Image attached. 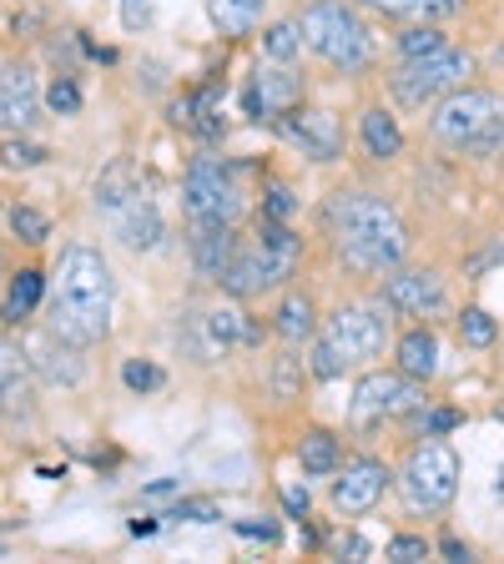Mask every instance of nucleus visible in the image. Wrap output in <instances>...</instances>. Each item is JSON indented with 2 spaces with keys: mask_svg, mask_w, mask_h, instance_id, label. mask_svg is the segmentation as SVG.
Masks as SVG:
<instances>
[{
  "mask_svg": "<svg viewBox=\"0 0 504 564\" xmlns=\"http://www.w3.org/2000/svg\"><path fill=\"white\" fill-rule=\"evenodd\" d=\"M318 227L333 247V262L353 278H388L394 268H404L409 258V223L404 212L368 187H339L323 197L318 207Z\"/></svg>",
  "mask_w": 504,
  "mask_h": 564,
  "instance_id": "1",
  "label": "nucleus"
},
{
  "mask_svg": "<svg viewBox=\"0 0 504 564\" xmlns=\"http://www.w3.org/2000/svg\"><path fill=\"white\" fill-rule=\"evenodd\" d=\"M131 534H137V540H147V534H157V519H131Z\"/></svg>",
  "mask_w": 504,
  "mask_h": 564,
  "instance_id": "48",
  "label": "nucleus"
},
{
  "mask_svg": "<svg viewBox=\"0 0 504 564\" xmlns=\"http://www.w3.org/2000/svg\"><path fill=\"white\" fill-rule=\"evenodd\" d=\"M388 489H394V469H388L384 458L358 454V458H343L339 464V479H333V489H329V505H333V514L358 519V514H368Z\"/></svg>",
  "mask_w": 504,
  "mask_h": 564,
  "instance_id": "16",
  "label": "nucleus"
},
{
  "mask_svg": "<svg viewBox=\"0 0 504 564\" xmlns=\"http://www.w3.org/2000/svg\"><path fill=\"white\" fill-rule=\"evenodd\" d=\"M394 489L404 494V509L409 514L435 519L454 505L459 494V454L454 444H444L439 434H423L419 444L404 454L399 474H394Z\"/></svg>",
  "mask_w": 504,
  "mask_h": 564,
  "instance_id": "8",
  "label": "nucleus"
},
{
  "mask_svg": "<svg viewBox=\"0 0 504 564\" xmlns=\"http://www.w3.org/2000/svg\"><path fill=\"white\" fill-rule=\"evenodd\" d=\"M6 223H11L15 242H25V247H41L51 237V217L41 207H25V202H15V207L6 212Z\"/></svg>",
  "mask_w": 504,
  "mask_h": 564,
  "instance_id": "32",
  "label": "nucleus"
},
{
  "mask_svg": "<svg viewBox=\"0 0 504 564\" xmlns=\"http://www.w3.org/2000/svg\"><path fill=\"white\" fill-rule=\"evenodd\" d=\"M444 46H449V35L439 31V21H414L394 35L399 61H423V56H435V51H444Z\"/></svg>",
  "mask_w": 504,
  "mask_h": 564,
  "instance_id": "29",
  "label": "nucleus"
},
{
  "mask_svg": "<svg viewBox=\"0 0 504 564\" xmlns=\"http://www.w3.org/2000/svg\"><path fill=\"white\" fill-rule=\"evenodd\" d=\"M358 11L384 15V21H423L429 15V0H353Z\"/></svg>",
  "mask_w": 504,
  "mask_h": 564,
  "instance_id": "36",
  "label": "nucleus"
},
{
  "mask_svg": "<svg viewBox=\"0 0 504 564\" xmlns=\"http://www.w3.org/2000/svg\"><path fill=\"white\" fill-rule=\"evenodd\" d=\"M303 237L293 232V223H272V217H258V232L243 237L233 252V262H227L223 272V288L227 297H237V303H253V297H268L278 293V288H288V282L298 278V268H303Z\"/></svg>",
  "mask_w": 504,
  "mask_h": 564,
  "instance_id": "3",
  "label": "nucleus"
},
{
  "mask_svg": "<svg viewBox=\"0 0 504 564\" xmlns=\"http://www.w3.org/2000/svg\"><path fill=\"white\" fill-rule=\"evenodd\" d=\"M92 207L117 247H127V252H157L162 247L167 223H162V212H157L152 192H147V182L137 176V166H127V162L106 166L92 187Z\"/></svg>",
  "mask_w": 504,
  "mask_h": 564,
  "instance_id": "4",
  "label": "nucleus"
},
{
  "mask_svg": "<svg viewBox=\"0 0 504 564\" xmlns=\"http://www.w3.org/2000/svg\"><path fill=\"white\" fill-rule=\"evenodd\" d=\"M35 383L41 378L31 373V358H25L21 338L11 328L0 333V423L6 429H35L41 419V399H35Z\"/></svg>",
  "mask_w": 504,
  "mask_h": 564,
  "instance_id": "14",
  "label": "nucleus"
},
{
  "mask_svg": "<svg viewBox=\"0 0 504 564\" xmlns=\"http://www.w3.org/2000/svg\"><path fill=\"white\" fill-rule=\"evenodd\" d=\"M308 358L293 348V343H282L278 358H268V368H262V388H268V399H278L282 409L288 403H298L308 393Z\"/></svg>",
  "mask_w": 504,
  "mask_h": 564,
  "instance_id": "23",
  "label": "nucleus"
},
{
  "mask_svg": "<svg viewBox=\"0 0 504 564\" xmlns=\"http://www.w3.org/2000/svg\"><path fill=\"white\" fill-rule=\"evenodd\" d=\"M46 156H51L46 147H35V141H25V137H6V141H0V162L11 166V172H35Z\"/></svg>",
  "mask_w": 504,
  "mask_h": 564,
  "instance_id": "35",
  "label": "nucleus"
},
{
  "mask_svg": "<svg viewBox=\"0 0 504 564\" xmlns=\"http://www.w3.org/2000/svg\"><path fill=\"white\" fill-rule=\"evenodd\" d=\"M192 131L202 141H223L227 137V117H223V86L207 82L202 91H192Z\"/></svg>",
  "mask_w": 504,
  "mask_h": 564,
  "instance_id": "28",
  "label": "nucleus"
},
{
  "mask_svg": "<svg viewBox=\"0 0 504 564\" xmlns=\"http://www.w3.org/2000/svg\"><path fill=\"white\" fill-rule=\"evenodd\" d=\"M454 328H459V343H464V348H474V352H484V348H494V343H500V323H494L484 307H464Z\"/></svg>",
  "mask_w": 504,
  "mask_h": 564,
  "instance_id": "31",
  "label": "nucleus"
},
{
  "mask_svg": "<svg viewBox=\"0 0 504 564\" xmlns=\"http://www.w3.org/2000/svg\"><path fill=\"white\" fill-rule=\"evenodd\" d=\"M262 338H268V328L227 293H223V303L187 307L182 323H176V348H182V358H192V364H202V368L233 358L237 348L258 352Z\"/></svg>",
  "mask_w": 504,
  "mask_h": 564,
  "instance_id": "7",
  "label": "nucleus"
},
{
  "mask_svg": "<svg viewBox=\"0 0 504 564\" xmlns=\"http://www.w3.org/2000/svg\"><path fill=\"white\" fill-rule=\"evenodd\" d=\"M308 96V82L298 76L288 61H258V70H253V82H247V117L258 121V127H272V121L282 117V111H293V106H303Z\"/></svg>",
  "mask_w": 504,
  "mask_h": 564,
  "instance_id": "18",
  "label": "nucleus"
},
{
  "mask_svg": "<svg viewBox=\"0 0 504 564\" xmlns=\"http://www.w3.org/2000/svg\"><path fill=\"white\" fill-rule=\"evenodd\" d=\"M121 383H127V393H157V388H167V373L152 358H127L121 364Z\"/></svg>",
  "mask_w": 504,
  "mask_h": 564,
  "instance_id": "34",
  "label": "nucleus"
},
{
  "mask_svg": "<svg viewBox=\"0 0 504 564\" xmlns=\"http://www.w3.org/2000/svg\"><path fill=\"white\" fill-rule=\"evenodd\" d=\"M262 11H268V0H207L212 31L227 35V41H243V35L258 31Z\"/></svg>",
  "mask_w": 504,
  "mask_h": 564,
  "instance_id": "27",
  "label": "nucleus"
},
{
  "mask_svg": "<svg viewBox=\"0 0 504 564\" xmlns=\"http://www.w3.org/2000/svg\"><path fill=\"white\" fill-rule=\"evenodd\" d=\"M147 21H152L147 0H121V25H127V31H141Z\"/></svg>",
  "mask_w": 504,
  "mask_h": 564,
  "instance_id": "43",
  "label": "nucleus"
},
{
  "mask_svg": "<svg viewBox=\"0 0 504 564\" xmlns=\"http://www.w3.org/2000/svg\"><path fill=\"white\" fill-rule=\"evenodd\" d=\"M41 106H46V91L31 66H0V131L6 137H31Z\"/></svg>",
  "mask_w": 504,
  "mask_h": 564,
  "instance_id": "19",
  "label": "nucleus"
},
{
  "mask_svg": "<svg viewBox=\"0 0 504 564\" xmlns=\"http://www.w3.org/2000/svg\"><path fill=\"white\" fill-rule=\"evenodd\" d=\"M258 217H272V223H293L298 217V197L288 182H278V176H268L262 182V212Z\"/></svg>",
  "mask_w": 504,
  "mask_h": 564,
  "instance_id": "33",
  "label": "nucleus"
},
{
  "mask_svg": "<svg viewBox=\"0 0 504 564\" xmlns=\"http://www.w3.org/2000/svg\"><path fill=\"white\" fill-rule=\"evenodd\" d=\"M480 70V61L470 56L464 46H444L435 51V56L423 61H399L394 66V76H388V91H394V101L409 106V111H423V106H435L439 96L459 91V86H470V76Z\"/></svg>",
  "mask_w": 504,
  "mask_h": 564,
  "instance_id": "10",
  "label": "nucleus"
},
{
  "mask_svg": "<svg viewBox=\"0 0 504 564\" xmlns=\"http://www.w3.org/2000/svg\"><path fill=\"white\" fill-rule=\"evenodd\" d=\"M358 141H364L368 162H399L404 156V131H399V121H394L388 106H364V117H358Z\"/></svg>",
  "mask_w": 504,
  "mask_h": 564,
  "instance_id": "25",
  "label": "nucleus"
},
{
  "mask_svg": "<svg viewBox=\"0 0 504 564\" xmlns=\"http://www.w3.org/2000/svg\"><path fill=\"white\" fill-rule=\"evenodd\" d=\"M167 111H172V127L192 131V96H176V101L167 106Z\"/></svg>",
  "mask_w": 504,
  "mask_h": 564,
  "instance_id": "45",
  "label": "nucleus"
},
{
  "mask_svg": "<svg viewBox=\"0 0 504 564\" xmlns=\"http://www.w3.org/2000/svg\"><path fill=\"white\" fill-rule=\"evenodd\" d=\"M409 419L419 423V434H439V438H444V434H454L459 423H464V413H459V409H429V403H419Z\"/></svg>",
  "mask_w": 504,
  "mask_h": 564,
  "instance_id": "40",
  "label": "nucleus"
},
{
  "mask_svg": "<svg viewBox=\"0 0 504 564\" xmlns=\"http://www.w3.org/2000/svg\"><path fill=\"white\" fill-rule=\"evenodd\" d=\"M0 560H6V540H0Z\"/></svg>",
  "mask_w": 504,
  "mask_h": 564,
  "instance_id": "51",
  "label": "nucleus"
},
{
  "mask_svg": "<svg viewBox=\"0 0 504 564\" xmlns=\"http://www.w3.org/2000/svg\"><path fill=\"white\" fill-rule=\"evenodd\" d=\"M46 307V272L41 268H21L11 272V282H6V293H0V328L21 333L25 323H31L35 313Z\"/></svg>",
  "mask_w": 504,
  "mask_h": 564,
  "instance_id": "21",
  "label": "nucleus"
},
{
  "mask_svg": "<svg viewBox=\"0 0 504 564\" xmlns=\"http://www.w3.org/2000/svg\"><path fill=\"white\" fill-rule=\"evenodd\" d=\"M233 529L243 534V540H262V544H278V534H282L272 519H237Z\"/></svg>",
  "mask_w": 504,
  "mask_h": 564,
  "instance_id": "42",
  "label": "nucleus"
},
{
  "mask_svg": "<svg viewBox=\"0 0 504 564\" xmlns=\"http://www.w3.org/2000/svg\"><path fill=\"white\" fill-rule=\"evenodd\" d=\"M429 137L459 156H494L504 147V96L459 86L429 106Z\"/></svg>",
  "mask_w": 504,
  "mask_h": 564,
  "instance_id": "6",
  "label": "nucleus"
},
{
  "mask_svg": "<svg viewBox=\"0 0 504 564\" xmlns=\"http://www.w3.org/2000/svg\"><path fill=\"white\" fill-rule=\"evenodd\" d=\"M494 494H500V499H504V464H500V479H494Z\"/></svg>",
  "mask_w": 504,
  "mask_h": 564,
  "instance_id": "49",
  "label": "nucleus"
},
{
  "mask_svg": "<svg viewBox=\"0 0 504 564\" xmlns=\"http://www.w3.org/2000/svg\"><path fill=\"white\" fill-rule=\"evenodd\" d=\"M384 554H388V560H399V564H414V560H429V554H435V544L423 540V534H394Z\"/></svg>",
  "mask_w": 504,
  "mask_h": 564,
  "instance_id": "41",
  "label": "nucleus"
},
{
  "mask_svg": "<svg viewBox=\"0 0 504 564\" xmlns=\"http://www.w3.org/2000/svg\"><path fill=\"white\" fill-rule=\"evenodd\" d=\"M162 494H176V479H157L141 489V499H162Z\"/></svg>",
  "mask_w": 504,
  "mask_h": 564,
  "instance_id": "47",
  "label": "nucleus"
},
{
  "mask_svg": "<svg viewBox=\"0 0 504 564\" xmlns=\"http://www.w3.org/2000/svg\"><path fill=\"white\" fill-rule=\"evenodd\" d=\"M237 242H243V232H237V223H187V252H192V272H197L202 282H223L227 262H233Z\"/></svg>",
  "mask_w": 504,
  "mask_h": 564,
  "instance_id": "20",
  "label": "nucleus"
},
{
  "mask_svg": "<svg viewBox=\"0 0 504 564\" xmlns=\"http://www.w3.org/2000/svg\"><path fill=\"white\" fill-rule=\"evenodd\" d=\"M318 338L329 343L348 368H368L394 348V307L378 303V297L374 303H368V297H358V303H339L329 317H323Z\"/></svg>",
  "mask_w": 504,
  "mask_h": 564,
  "instance_id": "9",
  "label": "nucleus"
},
{
  "mask_svg": "<svg viewBox=\"0 0 504 564\" xmlns=\"http://www.w3.org/2000/svg\"><path fill=\"white\" fill-rule=\"evenodd\" d=\"M494 423H504V403H494Z\"/></svg>",
  "mask_w": 504,
  "mask_h": 564,
  "instance_id": "50",
  "label": "nucleus"
},
{
  "mask_svg": "<svg viewBox=\"0 0 504 564\" xmlns=\"http://www.w3.org/2000/svg\"><path fill=\"white\" fill-rule=\"evenodd\" d=\"M394 368L419 378V383H429V378L439 373V333L429 328V323H419V328H409L404 338H394Z\"/></svg>",
  "mask_w": 504,
  "mask_h": 564,
  "instance_id": "24",
  "label": "nucleus"
},
{
  "mask_svg": "<svg viewBox=\"0 0 504 564\" xmlns=\"http://www.w3.org/2000/svg\"><path fill=\"white\" fill-rule=\"evenodd\" d=\"M419 403H429V393H423L419 378L399 373V368H374V373H364L358 388H353L348 423L358 429V434H374V429H384V423L409 419Z\"/></svg>",
  "mask_w": 504,
  "mask_h": 564,
  "instance_id": "12",
  "label": "nucleus"
},
{
  "mask_svg": "<svg viewBox=\"0 0 504 564\" xmlns=\"http://www.w3.org/2000/svg\"><path fill=\"white\" fill-rule=\"evenodd\" d=\"M378 303L394 307V317H439L449 307V282L439 268H394L378 288Z\"/></svg>",
  "mask_w": 504,
  "mask_h": 564,
  "instance_id": "17",
  "label": "nucleus"
},
{
  "mask_svg": "<svg viewBox=\"0 0 504 564\" xmlns=\"http://www.w3.org/2000/svg\"><path fill=\"white\" fill-rule=\"evenodd\" d=\"M303 31H298V21H272L268 31H262V56L268 61H288V66H298L303 61Z\"/></svg>",
  "mask_w": 504,
  "mask_h": 564,
  "instance_id": "30",
  "label": "nucleus"
},
{
  "mask_svg": "<svg viewBox=\"0 0 504 564\" xmlns=\"http://www.w3.org/2000/svg\"><path fill=\"white\" fill-rule=\"evenodd\" d=\"M439 554H449V560H459V564L474 560V550L464 540H454V534H444V540H439Z\"/></svg>",
  "mask_w": 504,
  "mask_h": 564,
  "instance_id": "46",
  "label": "nucleus"
},
{
  "mask_svg": "<svg viewBox=\"0 0 504 564\" xmlns=\"http://www.w3.org/2000/svg\"><path fill=\"white\" fill-rule=\"evenodd\" d=\"M162 519H167V524H217V519H223V509L212 505V499H176Z\"/></svg>",
  "mask_w": 504,
  "mask_h": 564,
  "instance_id": "38",
  "label": "nucleus"
},
{
  "mask_svg": "<svg viewBox=\"0 0 504 564\" xmlns=\"http://www.w3.org/2000/svg\"><path fill=\"white\" fill-rule=\"evenodd\" d=\"M46 328L56 338L76 343V348H101L111 338V313H117V278L106 262L101 247L92 242H71L61 252L56 272H51V293H46Z\"/></svg>",
  "mask_w": 504,
  "mask_h": 564,
  "instance_id": "2",
  "label": "nucleus"
},
{
  "mask_svg": "<svg viewBox=\"0 0 504 564\" xmlns=\"http://www.w3.org/2000/svg\"><path fill=\"white\" fill-rule=\"evenodd\" d=\"M272 131H278L293 152H303L313 166L343 162V147H348L343 117L329 111V106H293V111H282V117L272 121Z\"/></svg>",
  "mask_w": 504,
  "mask_h": 564,
  "instance_id": "13",
  "label": "nucleus"
},
{
  "mask_svg": "<svg viewBox=\"0 0 504 564\" xmlns=\"http://www.w3.org/2000/svg\"><path fill=\"white\" fill-rule=\"evenodd\" d=\"M333 550H339V554H348V560H368V554H374V550H368V540H364V534H343V540L333 544Z\"/></svg>",
  "mask_w": 504,
  "mask_h": 564,
  "instance_id": "44",
  "label": "nucleus"
},
{
  "mask_svg": "<svg viewBox=\"0 0 504 564\" xmlns=\"http://www.w3.org/2000/svg\"><path fill=\"white\" fill-rule=\"evenodd\" d=\"M293 454H298V469H303L308 479H333L343 464V438L333 434V429H303Z\"/></svg>",
  "mask_w": 504,
  "mask_h": 564,
  "instance_id": "26",
  "label": "nucleus"
},
{
  "mask_svg": "<svg viewBox=\"0 0 504 564\" xmlns=\"http://www.w3.org/2000/svg\"><path fill=\"white\" fill-rule=\"evenodd\" d=\"M318 328H323V317H318V297L308 293V288H288L282 303H278V313H272V333H278L282 343L303 348V343L318 338Z\"/></svg>",
  "mask_w": 504,
  "mask_h": 564,
  "instance_id": "22",
  "label": "nucleus"
},
{
  "mask_svg": "<svg viewBox=\"0 0 504 564\" xmlns=\"http://www.w3.org/2000/svg\"><path fill=\"white\" fill-rule=\"evenodd\" d=\"M82 106H86V96L71 76H56V82L46 86V111H56V117H82Z\"/></svg>",
  "mask_w": 504,
  "mask_h": 564,
  "instance_id": "37",
  "label": "nucleus"
},
{
  "mask_svg": "<svg viewBox=\"0 0 504 564\" xmlns=\"http://www.w3.org/2000/svg\"><path fill=\"white\" fill-rule=\"evenodd\" d=\"M308 373H313L318 383H329V378H343V373H348V364H343V358H339V352H333L323 338H313V343H308Z\"/></svg>",
  "mask_w": 504,
  "mask_h": 564,
  "instance_id": "39",
  "label": "nucleus"
},
{
  "mask_svg": "<svg viewBox=\"0 0 504 564\" xmlns=\"http://www.w3.org/2000/svg\"><path fill=\"white\" fill-rule=\"evenodd\" d=\"M15 338H21L25 358H31V373L41 378L46 388H82L86 373H92V364H86V348L56 338L46 323H41V328H31V323H25Z\"/></svg>",
  "mask_w": 504,
  "mask_h": 564,
  "instance_id": "15",
  "label": "nucleus"
},
{
  "mask_svg": "<svg viewBox=\"0 0 504 564\" xmlns=\"http://www.w3.org/2000/svg\"><path fill=\"white\" fill-rule=\"evenodd\" d=\"M293 21L303 31V46L339 76H358V70H368L378 61L374 31H368L364 11L353 0H308Z\"/></svg>",
  "mask_w": 504,
  "mask_h": 564,
  "instance_id": "5",
  "label": "nucleus"
},
{
  "mask_svg": "<svg viewBox=\"0 0 504 564\" xmlns=\"http://www.w3.org/2000/svg\"><path fill=\"white\" fill-rule=\"evenodd\" d=\"M182 212L187 223H243L247 197L237 187V172L217 152H197L182 172Z\"/></svg>",
  "mask_w": 504,
  "mask_h": 564,
  "instance_id": "11",
  "label": "nucleus"
}]
</instances>
